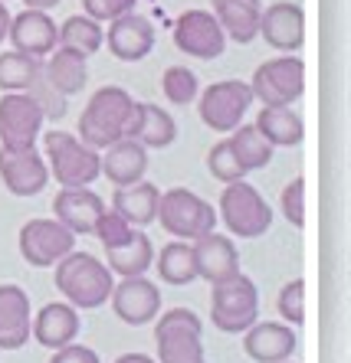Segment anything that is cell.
<instances>
[{
    "label": "cell",
    "instance_id": "cell-1",
    "mask_svg": "<svg viewBox=\"0 0 351 363\" xmlns=\"http://www.w3.org/2000/svg\"><path fill=\"white\" fill-rule=\"evenodd\" d=\"M131 108H135V99H131L122 85H102V89H95L89 105L82 108V115H79L76 138L82 144H89L92 151L102 154L105 147H112L115 141L125 138Z\"/></svg>",
    "mask_w": 351,
    "mask_h": 363
},
{
    "label": "cell",
    "instance_id": "cell-2",
    "mask_svg": "<svg viewBox=\"0 0 351 363\" xmlns=\"http://www.w3.org/2000/svg\"><path fill=\"white\" fill-rule=\"evenodd\" d=\"M53 269H56V275H53L56 291H60L76 311H92V308L109 304L115 275H112L109 265L99 262L95 255L72 249V252L63 255Z\"/></svg>",
    "mask_w": 351,
    "mask_h": 363
},
{
    "label": "cell",
    "instance_id": "cell-3",
    "mask_svg": "<svg viewBox=\"0 0 351 363\" xmlns=\"http://www.w3.org/2000/svg\"><path fill=\"white\" fill-rule=\"evenodd\" d=\"M43 161L60 186H89L102 177V154L72 131H43Z\"/></svg>",
    "mask_w": 351,
    "mask_h": 363
},
{
    "label": "cell",
    "instance_id": "cell-4",
    "mask_svg": "<svg viewBox=\"0 0 351 363\" xmlns=\"http://www.w3.org/2000/svg\"><path fill=\"white\" fill-rule=\"evenodd\" d=\"M158 223L164 226L168 236L194 242V239L214 233L220 220H217V210L204 196H198L194 190H188V186H171V190H161Z\"/></svg>",
    "mask_w": 351,
    "mask_h": 363
},
{
    "label": "cell",
    "instance_id": "cell-5",
    "mask_svg": "<svg viewBox=\"0 0 351 363\" xmlns=\"http://www.w3.org/2000/svg\"><path fill=\"white\" fill-rule=\"evenodd\" d=\"M158 363H204V324L190 308H171L154 318Z\"/></svg>",
    "mask_w": 351,
    "mask_h": 363
},
{
    "label": "cell",
    "instance_id": "cell-6",
    "mask_svg": "<svg viewBox=\"0 0 351 363\" xmlns=\"http://www.w3.org/2000/svg\"><path fill=\"white\" fill-rule=\"evenodd\" d=\"M217 220H223L230 236L259 239L273 226V210H269L266 196L243 177V180H233V184H223Z\"/></svg>",
    "mask_w": 351,
    "mask_h": 363
},
{
    "label": "cell",
    "instance_id": "cell-7",
    "mask_svg": "<svg viewBox=\"0 0 351 363\" xmlns=\"http://www.w3.org/2000/svg\"><path fill=\"white\" fill-rule=\"evenodd\" d=\"M259 318V288L249 275H233L210 288V321L223 334H243Z\"/></svg>",
    "mask_w": 351,
    "mask_h": 363
},
{
    "label": "cell",
    "instance_id": "cell-8",
    "mask_svg": "<svg viewBox=\"0 0 351 363\" xmlns=\"http://www.w3.org/2000/svg\"><path fill=\"white\" fill-rule=\"evenodd\" d=\"M249 92L259 105H296L306 92V62L292 52L259 62L249 79Z\"/></svg>",
    "mask_w": 351,
    "mask_h": 363
},
{
    "label": "cell",
    "instance_id": "cell-9",
    "mask_svg": "<svg viewBox=\"0 0 351 363\" xmlns=\"http://www.w3.org/2000/svg\"><path fill=\"white\" fill-rule=\"evenodd\" d=\"M249 101H253L249 82H243V79H223V82L207 85L204 92L198 95V115L210 131L230 135L237 125H243V118H247V111H249Z\"/></svg>",
    "mask_w": 351,
    "mask_h": 363
},
{
    "label": "cell",
    "instance_id": "cell-10",
    "mask_svg": "<svg viewBox=\"0 0 351 363\" xmlns=\"http://www.w3.org/2000/svg\"><path fill=\"white\" fill-rule=\"evenodd\" d=\"M43 111L26 92L0 95V147L4 151H30L43 135Z\"/></svg>",
    "mask_w": 351,
    "mask_h": 363
},
{
    "label": "cell",
    "instance_id": "cell-11",
    "mask_svg": "<svg viewBox=\"0 0 351 363\" xmlns=\"http://www.w3.org/2000/svg\"><path fill=\"white\" fill-rule=\"evenodd\" d=\"M20 255L26 265L33 269H53L63 255H69L76 249V233H69L60 220H26L20 226Z\"/></svg>",
    "mask_w": 351,
    "mask_h": 363
},
{
    "label": "cell",
    "instance_id": "cell-12",
    "mask_svg": "<svg viewBox=\"0 0 351 363\" xmlns=\"http://www.w3.org/2000/svg\"><path fill=\"white\" fill-rule=\"evenodd\" d=\"M174 46H178L184 56L190 60H217L227 50V36H223L220 23L210 10H184L178 20H174Z\"/></svg>",
    "mask_w": 351,
    "mask_h": 363
},
{
    "label": "cell",
    "instance_id": "cell-13",
    "mask_svg": "<svg viewBox=\"0 0 351 363\" xmlns=\"http://www.w3.org/2000/svg\"><path fill=\"white\" fill-rule=\"evenodd\" d=\"M109 304L115 318L129 328H145L161 314V288L148 281L145 275L135 279H119V285H112Z\"/></svg>",
    "mask_w": 351,
    "mask_h": 363
},
{
    "label": "cell",
    "instance_id": "cell-14",
    "mask_svg": "<svg viewBox=\"0 0 351 363\" xmlns=\"http://www.w3.org/2000/svg\"><path fill=\"white\" fill-rule=\"evenodd\" d=\"M60 23L46 13V10H30L23 7L17 17H10L7 40L17 52H26L33 60H46L56 46H60Z\"/></svg>",
    "mask_w": 351,
    "mask_h": 363
},
{
    "label": "cell",
    "instance_id": "cell-15",
    "mask_svg": "<svg viewBox=\"0 0 351 363\" xmlns=\"http://www.w3.org/2000/svg\"><path fill=\"white\" fill-rule=\"evenodd\" d=\"M0 180L14 196H36L50 184V167H46L40 147L30 151H4L0 147Z\"/></svg>",
    "mask_w": 351,
    "mask_h": 363
},
{
    "label": "cell",
    "instance_id": "cell-16",
    "mask_svg": "<svg viewBox=\"0 0 351 363\" xmlns=\"http://www.w3.org/2000/svg\"><path fill=\"white\" fill-rule=\"evenodd\" d=\"M259 36L276 52H299L306 43V13L292 0H276L259 17Z\"/></svg>",
    "mask_w": 351,
    "mask_h": 363
},
{
    "label": "cell",
    "instance_id": "cell-17",
    "mask_svg": "<svg viewBox=\"0 0 351 363\" xmlns=\"http://www.w3.org/2000/svg\"><path fill=\"white\" fill-rule=\"evenodd\" d=\"M154 40H158L154 23L141 13H135V10L115 17L105 30V43H109L112 56L119 62H141L145 56H151Z\"/></svg>",
    "mask_w": 351,
    "mask_h": 363
},
{
    "label": "cell",
    "instance_id": "cell-18",
    "mask_svg": "<svg viewBox=\"0 0 351 363\" xmlns=\"http://www.w3.org/2000/svg\"><path fill=\"white\" fill-rule=\"evenodd\" d=\"M102 213L105 200L89 186H63L60 194L53 196V220H60L76 236H89Z\"/></svg>",
    "mask_w": 351,
    "mask_h": 363
},
{
    "label": "cell",
    "instance_id": "cell-19",
    "mask_svg": "<svg viewBox=\"0 0 351 363\" xmlns=\"http://www.w3.org/2000/svg\"><path fill=\"white\" fill-rule=\"evenodd\" d=\"M190 249H194V269H198V279L217 285V281H223V279L240 275V252H237V242H233L230 236L207 233V236L194 239Z\"/></svg>",
    "mask_w": 351,
    "mask_h": 363
},
{
    "label": "cell",
    "instance_id": "cell-20",
    "mask_svg": "<svg viewBox=\"0 0 351 363\" xmlns=\"http://www.w3.org/2000/svg\"><path fill=\"white\" fill-rule=\"evenodd\" d=\"M243 350L256 363H283L296 354V330L279 321H256L243 330Z\"/></svg>",
    "mask_w": 351,
    "mask_h": 363
},
{
    "label": "cell",
    "instance_id": "cell-21",
    "mask_svg": "<svg viewBox=\"0 0 351 363\" xmlns=\"http://www.w3.org/2000/svg\"><path fill=\"white\" fill-rule=\"evenodd\" d=\"M125 138L138 141L148 151H161L168 144L178 141V125L161 105H151V101H135L131 108L129 128H125Z\"/></svg>",
    "mask_w": 351,
    "mask_h": 363
},
{
    "label": "cell",
    "instance_id": "cell-22",
    "mask_svg": "<svg viewBox=\"0 0 351 363\" xmlns=\"http://www.w3.org/2000/svg\"><path fill=\"white\" fill-rule=\"evenodd\" d=\"M30 337L40 340V347L60 350L79 337V311L69 301H50L33 314L30 321Z\"/></svg>",
    "mask_w": 351,
    "mask_h": 363
},
{
    "label": "cell",
    "instance_id": "cell-23",
    "mask_svg": "<svg viewBox=\"0 0 351 363\" xmlns=\"http://www.w3.org/2000/svg\"><path fill=\"white\" fill-rule=\"evenodd\" d=\"M30 321H33L30 295L20 285H0V347L20 350L30 340Z\"/></svg>",
    "mask_w": 351,
    "mask_h": 363
},
{
    "label": "cell",
    "instance_id": "cell-24",
    "mask_svg": "<svg viewBox=\"0 0 351 363\" xmlns=\"http://www.w3.org/2000/svg\"><path fill=\"white\" fill-rule=\"evenodd\" d=\"M210 7L227 40L247 46L259 36V17H263L259 0H210Z\"/></svg>",
    "mask_w": 351,
    "mask_h": 363
},
{
    "label": "cell",
    "instance_id": "cell-25",
    "mask_svg": "<svg viewBox=\"0 0 351 363\" xmlns=\"http://www.w3.org/2000/svg\"><path fill=\"white\" fill-rule=\"evenodd\" d=\"M158 200H161V190L148 184V180H138V184L129 186H115L112 210L119 213L131 229H145L158 220Z\"/></svg>",
    "mask_w": 351,
    "mask_h": 363
},
{
    "label": "cell",
    "instance_id": "cell-26",
    "mask_svg": "<svg viewBox=\"0 0 351 363\" xmlns=\"http://www.w3.org/2000/svg\"><path fill=\"white\" fill-rule=\"evenodd\" d=\"M102 174L112 180L115 186H129L145 180L148 174V147H141L131 138H122L112 147L102 151Z\"/></svg>",
    "mask_w": 351,
    "mask_h": 363
},
{
    "label": "cell",
    "instance_id": "cell-27",
    "mask_svg": "<svg viewBox=\"0 0 351 363\" xmlns=\"http://www.w3.org/2000/svg\"><path fill=\"white\" fill-rule=\"evenodd\" d=\"M43 76L50 79L53 89L63 92L66 99L69 95H79L82 89H86V82H89V60L82 56V52H76V50L56 46V50L43 60Z\"/></svg>",
    "mask_w": 351,
    "mask_h": 363
},
{
    "label": "cell",
    "instance_id": "cell-28",
    "mask_svg": "<svg viewBox=\"0 0 351 363\" xmlns=\"http://www.w3.org/2000/svg\"><path fill=\"white\" fill-rule=\"evenodd\" d=\"M105 265H109V272H112V275H119V279H135V275H145V272L154 265L151 236H148L145 229H135V233L129 236V242L105 249Z\"/></svg>",
    "mask_w": 351,
    "mask_h": 363
},
{
    "label": "cell",
    "instance_id": "cell-29",
    "mask_svg": "<svg viewBox=\"0 0 351 363\" xmlns=\"http://www.w3.org/2000/svg\"><path fill=\"white\" fill-rule=\"evenodd\" d=\"M253 125L273 147H296L306 138V125L292 111V105H263Z\"/></svg>",
    "mask_w": 351,
    "mask_h": 363
},
{
    "label": "cell",
    "instance_id": "cell-30",
    "mask_svg": "<svg viewBox=\"0 0 351 363\" xmlns=\"http://www.w3.org/2000/svg\"><path fill=\"white\" fill-rule=\"evenodd\" d=\"M154 269H158V275H161L164 285H190V281L198 279V269H194V249H190V242H184V239H174V242H168L161 249V252L154 255Z\"/></svg>",
    "mask_w": 351,
    "mask_h": 363
},
{
    "label": "cell",
    "instance_id": "cell-31",
    "mask_svg": "<svg viewBox=\"0 0 351 363\" xmlns=\"http://www.w3.org/2000/svg\"><path fill=\"white\" fill-rule=\"evenodd\" d=\"M227 141H230V151L237 154V161L243 164V170H263L266 164L273 161V144L266 141L263 135L256 131V125H237L227 135Z\"/></svg>",
    "mask_w": 351,
    "mask_h": 363
},
{
    "label": "cell",
    "instance_id": "cell-32",
    "mask_svg": "<svg viewBox=\"0 0 351 363\" xmlns=\"http://www.w3.org/2000/svg\"><path fill=\"white\" fill-rule=\"evenodd\" d=\"M60 46H66V50H76L82 52V56H95V52L102 50L105 43V30L99 20L86 17V13H76V17H66L60 23Z\"/></svg>",
    "mask_w": 351,
    "mask_h": 363
},
{
    "label": "cell",
    "instance_id": "cell-33",
    "mask_svg": "<svg viewBox=\"0 0 351 363\" xmlns=\"http://www.w3.org/2000/svg\"><path fill=\"white\" fill-rule=\"evenodd\" d=\"M40 66H43V60H33L26 52H0V92H26Z\"/></svg>",
    "mask_w": 351,
    "mask_h": 363
},
{
    "label": "cell",
    "instance_id": "cell-34",
    "mask_svg": "<svg viewBox=\"0 0 351 363\" xmlns=\"http://www.w3.org/2000/svg\"><path fill=\"white\" fill-rule=\"evenodd\" d=\"M161 92L171 105H190L200 95V79L188 66H168L161 76Z\"/></svg>",
    "mask_w": 351,
    "mask_h": 363
},
{
    "label": "cell",
    "instance_id": "cell-35",
    "mask_svg": "<svg viewBox=\"0 0 351 363\" xmlns=\"http://www.w3.org/2000/svg\"><path fill=\"white\" fill-rule=\"evenodd\" d=\"M207 167H210V174H214L220 184H233V180H243L249 177L247 170H243V164L237 161V154L230 151V141H227V135L220 138V141L207 151Z\"/></svg>",
    "mask_w": 351,
    "mask_h": 363
},
{
    "label": "cell",
    "instance_id": "cell-36",
    "mask_svg": "<svg viewBox=\"0 0 351 363\" xmlns=\"http://www.w3.org/2000/svg\"><path fill=\"white\" fill-rule=\"evenodd\" d=\"M26 95L40 105V111H43V118H53V121H60L63 115H66V95L56 92L50 85V79L43 76V66H40V72H36V79L30 82V89H26Z\"/></svg>",
    "mask_w": 351,
    "mask_h": 363
},
{
    "label": "cell",
    "instance_id": "cell-37",
    "mask_svg": "<svg viewBox=\"0 0 351 363\" xmlns=\"http://www.w3.org/2000/svg\"><path fill=\"white\" fill-rule=\"evenodd\" d=\"M276 308H279V314H283V321L289 324V328L306 324V281L302 279L286 281L279 298H276Z\"/></svg>",
    "mask_w": 351,
    "mask_h": 363
},
{
    "label": "cell",
    "instance_id": "cell-38",
    "mask_svg": "<svg viewBox=\"0 0 351 363\" xmlns=\"http://www.w3.org/2000/svg\"><path fill=\"white\" fill-rule=\"evenodd\" d=\"M135 233V229L129 226V223L122 220L115 210H105L99 220H95L92 226V236L102 242V249H112V245H122V242H129V236Z\"/></svg>",
    "mask_w": 351,
    "mask_h": 363
},
{
    "label": "cell",
    "instance_id": "cell-39",
    "mask_svg": "<svg viewBox=\"0 0 351 363\" xmlns=\"http://www.w3.org/2000/svg\"><path fill=\"white\" fill-rule=\"evenodd\" d=\"M279 210H283V216L292 223V226H306V184H302V177L289 180V184L283 186V194H279Z\"/></svg>",
    "mask_w": 351,
    "mask_h": 363
},
{
    "label": "cell",
    "instance_id": "cell-40",
    "mask_svg": "<svg viewBox=\"0 0 351 363\" xmlns=\"http://www.w3.org/2000/svg\"><path fill=\"white\" fill-rule=\"evenodd\" d=\"M138 0H82V10L86 17L99 20V23H112L122 13H131Z\"/></svg>",
    "mask_w": 351,
    "mask_h": 363
},
{
    "label": "cell",
    "instance_id": "cell-41",
    "mask_svg": "<svg viewBox=\"0 0 351 363\" xmlns=\"http://www.w3.org/2000/svg\"><path fill=\"white\" fill-rule=\"evenodd\" d=\"M50 363H102L99 360V354H95L92 347H86V344H66V347H60V350H53V360Z\"/></svg>",
    "mask_w": 351,
    "mask_h": 363
},
{
    "label": "cell",
    "instance_id": "cell-42",
    "mask_svg": "<svg viewBox=\"0 0 351 363\" xmlns=\"http://www.w3.org/2000/svg\"><path fill=\"white\" fill-rule=\"evenodd\" d=\"M115 363H158V360H154V357H148V354H138V350H129V354L115 357Z\"/></svg>",
    "mask_w": 351,
    "mask_h": 363
},
{
    "label": "cell",
    "instance_id": "cell-43",
    "mask_svg": "<svg viewBox=\"0 0 351 363\" xmlns=\"http://www.w3.org/2000/svg\"><path fill=\"white\" fill-rule=\"evenodd\" d=\"M23 4H26L30 10H46V13H50L53 7H60L63 0H23Z\"/></svg>",
    "mask_w": 351,
    "mask_h": 363
},
{
    "label": "cell",
    "instance_id": "cell-44",
    "mask_svg": "<svg viewBox=\"0 0 351 363\" xmlns=\"http://www.w3.org/2000/svg\"><path fill=\"white\" fill-rule=\"evenodd\" d=\"M7 26H10V10H7V4L0 0V43L7 40Z\"/></svg>",
    "mask_w": 351,
    "mask_h": 363
},
{
    "label": "cell",
    "instance_id": "cell-45",
    "mask_svg": "<svg viewBox=\"0 0 351 363\" xmlns=\"http://www.w3.org/2000/svg\"><path fill=\"white\" fill-rule=\"evenodd\" d=\"M283 363H292V360H283Z\"/></svg>",
    "mask_w": 351,
    "mask_h": 363
},
{
    "label": "cell",
    "instance_id": "cell-46",
    "mask_svg": "<svg viewBox=\"0 0 351 363\" xmlns=\"http://www.w3.org/2000/svg\"><path fill=\"white\" fill-rule=\"evenodd\" d=\"M4 4H7V0H4Z\"/></svg>",
    "mask_w": 351,
    "mask_h": 363
}]
</instances>
